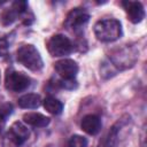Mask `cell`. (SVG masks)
<instances>
[{
  "label": "cell",
  "instance_id": "obj_17",
  "mask_svg": "<svg viewBox=\"0 0 147 147\" xmlns=\"http://www.w3.org/2000/svg\"><path fill=\"white\" fill-rule=\"evenodd\" d=\"M68 147H87V140L82 136L75 134L70 138Z\"/></svg>",
  "mask_w": 147,
  "mask_h": 147
},
{
  "label": "cell",
  "instance_id": "obj_6",
  "mask_svg": "<svg viewBox=\"0 0 147 147\" xmlns=\"http://www.w3.org/2000/svg\"><path fill=\"white\" fill-rule=\"evenodd\" d=\"M90 20V14L84 8H74L64 21V26L74 32H80Z\"/></svg>",
  "mask_w": 147,
  "mask_h": 147
},
{
  "label": "cell",
  "instance_id": "obj_2",
  "mask_svg": "<svg viewBox=\"0 0 147 147\" xmlns=\"http://www.w3.org/2000/svg\"><path fill=\"white\" fill-rule=\"evenodd\" d=\"M94 34L102 42H111L119 39L123 34L122 24L115 18H106L94 24Z\"/></svg>",
  "mask_w": 147,
  "mask_h": 147
},
{
  "label": "cell",
  "instance_id": "obj_13",
  "mask_svg": "<svg viewBox=\"0 0 147 147\" xmlns=\"http://www.w3.org/2000/svg\"><path fill=\"white\" fill-rule=\"evenodd\" d=\"M118 131H119L118 124L113 125L105 136V138L102 139V141L100 142V147H116L118 142Z\"/></svg>",
  "mask_w": 147,
  "mask_h": 147
},
{
  "label": "cell",
  "instance_id": "obj_10",
  "mask_svg": "<svg viewBox=\"0 0 147 147\" xmlns=\"http://www.w3.org/2000/svg\"><path fill=\"white\" fill-rule=\"evenodd\" d=\"M80 127L87 134L95 136L101 130V119L96 115H93V114L86 115V116H84L82 118Z\"/></svg>",
  "mask_w": 147,
  "mask_h": 147
},
{
  "label": "cell",
  "instance_id": "obj_11",
  "mask_svg": "<svg viewBox=\"0 0 147 147\" xmlns=\"http://www.w3.org/2000/svg\"><path fill=\"white\" fill-rule=\"evenodd\" d=\"M23 121L34 127H45L49 124L51 118L40 113H26L23 115Z\"/></svg>",
  "mask_w": 147,
  "mask_h": 147
},
{
  "label": "cell",
  "instance_id": "obj_19",
  "mask_svg": "<svg viewBox=\"0 0 147 147\" xmlns=\"http://www.w3.org/2000/svg\"><path fill=\"white\" fill-rule=\"evenodd\" d=\"M45 147H53V146H52V145H46Z\"/></svg>",
  "mask_w": 147,
  "mask_h": 147
},
{
  "label": "cell",
  "instance_id": "obj_15",
  "mask_svg": "<svg viewBox=\"0 0 147 147\" xmlns=\"http://www.w3.org/2000/svg\"><path fill=\"white\" fill-rule=\"evenodd\" d=\"M18 16H21V15L17 13V10L14 9L13 7H10V8L6 9V10L2 13L0 21H1V23H2L3 25H10L11 23H14V22L17 20Z\"/></svg>",
  "mask_w": 147,
  "mask_h": 147
},
{
  "label": "cell",
  "instance_id": "obj_5",
  "mask_svg": "<svg viewBox=\"0 0 147 147\" xmlns=\"http://www.w3.org/2000/svg\"><path fill=\"white\" fill-rule=\"evenodd\" d=\"M47 49L52 56H65L74 51V44L63 34H54L47 41Z\"/></svg>",
  "mask_w": 147,
  "mask_h": 147
},
{
  "label": "cell",
  "instance_id": "obj_14",
  "mask_svg": "<svg viewBox=\"0 0 147 147\" xmlns=\"http://www.w3.org/2000/svg\"><path fill=\"white\" fill-rule=\"evenodd\" d=\"M42 105H44V108L49 114H53V115H59L63 110V103L60 100L55 99L54 96L45 98V100L42 101Z\"/></svg>",
  "mask_w": 147,
  "mask_h": 147
},
{
  "label": "cell",
  "instance_id": "obj_1",
  "mask_svg": "<svg viewBox=\"0 0 147 147\" xmlns=\"http://www.w3.org/2000/svg\"><path fill=\"white\" fill-rule=\"evenodd\" d=\"M139 52L133 45H123L110 52L107 60H105L100 67V75L107 79L115 76L118 71L132 68L138 61Z\"/></svg>",
  "mask_w": 147,
  "mask_h": 147
},
{
  "label": "cell",
  "instance_id": "obj_12",
  "mask_svg": "<svg viewBox=\"0 0 147 147\" xmlns=\"http://www.w3.org/2000/svg\"><path fill=\"white\" fill-rule=\"evenodd\" d=\"M18 106L24 109H36L41 105V98L37 93H28L22 95L18 101Z\"/></svg>",
  "mask_w": 147,
  "mask_h": 147
},
{
  "label": "cell",
  "instance_id": "obj_3",
  "mask_svg": "<svg viewBox=\"0 0 147 147\" xmlns=\"http://www.w3.org/2000/svg\"><path fill=\"white\" fill-rule=\"evenodd\" d=\"M17 61L31 71H40L44 67L40 53L33 45H22L16 53Z\"/></svg>",
  "mask_w": 147,
  "mask_h": 147
},
{
  "label": "cell",
  "instance_id": "obj_7",
  "mask_svg": "<svg viewBox=\"0 0 147 147\" xmlns=\"http://www.w3.org/2000/svg\"><path fill=\"white\" fill-rule=\"evenodd\" d=\"M54 69L64 80H74L78 72V64L71 59H62L54 63Z\"/></svg>",
  "mask_w": 147,
  "mask_h": 147
},
{
  "label": "cell",
  "instance_id": "obj_9",
  "mask_svg": "<svg viewBox=\"0 0 147 147\" xmlns=\"http://www.w3.org/2000/svg\"><path fill=\"white\" fill-rule=\"evenodd\" d=\"M127 18L132 23H140L145 17V9L139 1H123L122 2Z\"/></svg>",
  "mask_w": 147,
  "mask_h": 147
},
{
  "label": "cell",
  "instance_id": "obj_8",
  "mask_svg": "<svg viewBox=\"0 0 147 147\" xmlns=\"http://www.w3.org/2000/svg\"><path fill=\"white\" fill-rule=\"evenodd\" d=\"M30 136L29 129L21 122H15L11 124V126L8 130V139L15 145L21 146L23 145Z\"/></svg>",
  "mask_w": 147,
  "mask_h": 147
},
{
  "label": "cell",
  "instance_id": "obj_18",
  "mask_svg": "<svg viewBox=\"0 0 147 147\" xmlns=\"http://www.w3.org/2000/svg\"><path fill=\"white\" fill-rule=\"evenodd\" d=\"M8 47H9V44H8V40L6 38H1L0 39V57L5 56L8 52Z\"/></svg>",
  "mask_w": 147,
  "mask_h": 147
},
{
  "label": "cell",
  "instance_id": "obj_16",
  "mask_svg": "<svg viewBox=\"0 0 147 147\" xmlns=\"http://www.w3.org/2000/svg\"><path fill=\"white\" fill-rule=\"evenodd\" d=\"M13 105L9 102H5L0 105V127L6 123L7 118L13 114Z\"/></svg>",
  "mask_w": 147,
  "mask_h": 147
},
{
  "label": "cell",
  "instance_id": "obj_4",
  "mask_svg": "<svg viewBox=\"0 0 147 147\" xmlns=\"http://www.w3.org/2000/svg\"><path fill=\"white\" fill-rule=\"evenodd\" d=\"M31 85V78L23 72L14 69L7 70L5 77V86L10 92H23Z\"/></svg>",
  "mask_w": 147,
  "mask_h": 147
}]
</instances>
